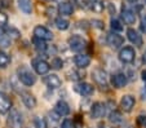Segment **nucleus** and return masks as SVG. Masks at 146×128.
I'll return each instance as SVG.
<instances>
[{"label": "nucleus", "mask_w": 146, "mask_h": 128, "mask_svg": "<svg viewBox=\"0 0 146 128\" xmlns=\"http://www.w3.org/2000/svg\"><path fill=\"white\" fill-rule=\"evenodd\" d=\"M91 23H92V26L100 29V30H102V29H104V22H102V21H100V20H93Z\"/></svg>", "instance_id": "33"}, {"label": "nucleus", "mask_w": 146, "mask_h": 128, "mask_svg": "<svg viewBox=\"0 0 146 128\" xmlns=\"http://www.w3.org/2000/svg\"><path fill=\"white\" fill-rule=\"evenodd\" d=\"M35 124H36V128H45V123L39 119L38 117L35 118Z\"/></svg>", "instance_id": "35"}, {"label": "nucleus", "mask_w": 146, "mask_h": 128, "mask_svg": "<svg viewBox=\"0 0 146 128\" xmlns=\"http://www.w3.org/2000/svg\"><path fill=\"white\" fill-rule=\"evenodd\" d=\"M12 58L8 53H5L4 50H0V69H7L11 64Z\"/></svg>", "instance_id": "23"}, {"label": "nucleus", "mask_w": 146, "mask_h": 128, "mask_svg": "<svg viewBox=\"0 0 146 128\" xmlns=\"http://www.w3.org/2000/svg\"><path fill=\"white\" fill-rule=\"evenodd\" d=\"M121 18H123V21L127 25H133L136 22V13L128 8H125V9L123 8V11H121Z\"/></svg>", "instance_id": "19"}, {"label": "nucleus", "mask_w": 146, "mask_h": 128, "mask_svg": "<svg viewBox=\"0 0 146 128\" xmlns=\"http://www.w3.org/2000/svg\"><path fill=\"white\" fill-rule=\"evenodd\" d=\"M34 36L38 38V39H40V40L48 42V40L53 39V32L48 27H45V26L38 25V26L34 27Z\"/></svg>", "instance_id": "7"}, {"label": "nucleus", "mask_w": 146, "mask_h": 128, "mask_svg": "<svg viewBox=\"0 0 146 128\" xmlns=\"http://www.w3.org/2000/svg\"><path fill=\"white\" fill-rule=\"evenodd\" d=\"M3 7H4V4H3V0H0V9L3 8Z\"/></svg>", "instance_id": "41"}, {"label": "nucleus", "mask_w": 146, "mask_h": 128, "mask_svg": "<svg viewBox=\"0 0 146 128\" xmlns=\"http://www.w3.org/2000/svg\"><path fill=\"white\" fill-rule=\"evenodd\" d=\"M106 114V103L104 102H94L91 106V118L92 119H101Z\"/></svg>", "instance_id": "9"}, {"label": "nucleus", "mask_w": 146, "mask_h": 128, "mask_svg": "<svg viewBox=\"0 0 146 128\" xmlns=\"http://www.w3.org/2000/svg\"><path fill=\"white\" fill-rule=\"evenodd\" d=\"M92 79L94 80V83L101 87H106L108 86V82H109L108 72L104 69H101V67H96V69L92 71Z\"/></svg>", "instance_id": "6"}, {"label": "nucleus", "mask_w": 146, "mask_h": 128, "mask_svg": "<svg viewBox=\"0 0 146 128\" xmlns=\"http://www.w3.org/2000/svg\"><path fill=\"white\" fill-rule=\"evenodd\" d=\"M106 42H108V44L110 45L111 48H114V49H116V48H120L121 45L124 44L123 36H120L119 34L114 32V31L108 35V38H106Z\"/></svg>", "instance_id": "13"}, {"label": "nucleus", "mask_w": 146, "mask_h": 128, "mask_svg": "<svg viewBox=\"0 0 146 128\" xmlns=\"http://www.w3.org/2000/svg\"><path fill=\"white\" fill-rule=\"evenodd\" d=\"M127 38L132 44L136 45V47H141V45H142V36H141L140 32H138L137 30H135V29H132V27L128 29L127 30Z\"/></svg>", "instance_id": "16"}, {"label": "nucleus", "mask_w": 146, "mask_h": 128, "mask_svg": "<svg viewBox=\"0 0 146 128\" xmlns=\"http://www.w3.org/2000/svg\"><path fill=\"white\" fill-rule=\"evenodd\" d=\"M67 43H69L70 49L76 53L83 52V50L87 48V40L83 39L82 36H79V35H74V36H71V38H69Z\"/></svg>", "instance_id": "3"}, {"label": "nucleus", "mask_w": 146, "mask_h": 128, "mask_svg": "<svg viewBox=\"0 0 146 128\" xmlns=\"http://www.w3.org/2000/svg\"><path fill=\"white\" fill-rule=\"evenodd\" d=\"M93 9L96 12H101L102 11V3H96L93 4Z\"/></svg>", "instance_id": "36"}, {"label": "nucleus", "mask_w": 146, "mask_h": 128, "mask_svg": "<svg viewBox=\"0 0 146 128\" xmlns=\"http://www.w3.org/2000/svg\"><path fill=\"white\" fill-rule=\"evenodd\" d=\"M91 57L87 53H78L76 56L74 57V64L76 67L79 69H87L91 65Z\"/></svg>", "instance_id": "12"}, {"label": "nucleus", "mask_w": 146, "mask_h": 128, "mask_svg": "<svg viewBox=\"0 0 146 128\" xmlns=\"http://www.w3.org/2000/svg\"><path fill=\"white\" fill-rule=\"evenodd\" d=\"M136 105V100L132 95H124L120 100V107L124 113H131Z\"/></svg>", "instance_id": "11"}, {"label": "nucleus", "mask_w": 146, "mask_h": 128, "mask_svg": "<svg viewBox=\"0 0 146 128\" xmlns=\"http://www.w3.org/2000/svg\"><path fill=\"white\" fill-rule=\"evenodd\" d=\"M142 61H143V62H145V64H146V52L143 53V56H142Z\"/></svg>", "instance_id": "40"}, {"label": "nucleus", "mask_w": 146, "mask_h": 128, "mask_svg": "<svg viewBox=\"0 0 146 128\" xmlns=\"http://www.w3.org/2000/svg\"><path fill=\"white\" fill-rule=\"evenodd\" d=\"M18 8L25 14H30L33 12V3L31 0H18Z\"/></svg>", "instance_id": "21"}, {"label": "nucleus", "mask_w": 146, "mask_h": 128, "mask_svg": "<svg viewBox=\"0 0 146 128\" xmlns=\"http://www.w3.org/2000/svg\"><path fill=\"white\" fill-rule=\"evenodd\" d=\"M145 3H146V0H145Z\"/></svg>", "instance_id": "44"}, {"label": "nucleus", "mask_w": 146, "mask_h": 128, "mask_svg": "<svg viewBox=\"0 0 146 128\" xmlns=\"http://www.w3.org/2000/svg\"><path fill=\"white\" fill-rule=\"evenodd\" d=\"M31 66H33L35 74H38V75H47L50 70V65L45 60L41 58H34L31 61Z\"/></svg>", "instance_id": "5"}, {"label": "nucleus", "mask_w": 146, "mask_h": 128, "mask_svg": "<svg viewBox=\"0 0 146 128\" xmlns=\"http://www.w3.org/2000/svg\"><path fill=\"white\" fill-rule=\"evenodd\" d=\"M19 95H21V98H22V102L25 103L26 107L29 109H34L36 106V98L33 93L27 92V91H19Z\"/></svg>", "instance_id": "15"}, {"label": "nucleus", "mask_w": 146, "mask_h": 128, "mask_svg": "<svg viewBox=\"0 0 146 128\" xmlns=\"http://www.w3.org/2000/svg\"><path fill=\"white\" fill-rule=\"evenodd\" d=\"M141 78H142L143 82H146V70H143V71L141 72Z\"/></svg>", "instance_id": "39"}, {"label": "nucleus", "mask_w": 146, "mask_h": 128, "mask_svg": "<svg viewBox=\"0 0 146 128\" xmlns=\"http://www.w3.org/2000/svg\"><path fill=\"white\" fill-rule=\"evenodd\" d=\"M75 92H78L80 96L87 97V96L93 95L94 87L92 86V84L87 83V82H80V83H78L76 86H75Z\"/></svg>", "instance_id": "10"}, {"label": "nucleus", "mask_w": 146, "mask_h": 128, "mask_svg": "<svg viewBox=\"0 0 146 128\" xmlns=\"http://www.w3.org/2000/svg\"><path fill=\"white\" fill-rule=\"evenodd\" d=\"M110 26L114 32H120V31H123V25H121V22L119 20H116V18H111Z\"/></svg>", "instance_id": "27"}, {"label": "nucleus", "mask_w": 146, "mask_h": 128, "mask_svg": "<svg viewBox=\"0 0 146 128\" xmlns=\"http://www.w3.org/2000/svg\"><path fill=\"white\" fill-rule=\"evenodd\" d=\"M58 12L62 16H71L72 12H74V7L70 3H67V1H61L58 4Z\"/></svg>", "instance_id": "20"}, {"label": "nucleus", "mask_w": 146, "mask_h": 128, "mask_svg": "<svg viewBox=\"0 0 146 128\" xmlns=\"http://www.w3.org/2000/svg\"><path fill=\"white\" fill-rule=\"evenodd\" d=\"M109 120H110L113 124H121V123H123V115H121V113L114 110V111H111L110 114H109Z\"/></svg>", "instance_id": "24"}, {"label": "nucleus", "mask_w": 146, "mask_h": 128, "mask_svg": "<svg viewBox=\"0 0 146 128\" xmlns=\"http://www.w3.org/2000/svg\"><path fill=\"white\" fill-rule=\"evenodd\" d=\"M54 111L57 113L60 117H66V115L70 114V106L66 101L60 100L54 106Z\"/></svg>", "instance_id": "18"}, {"label": "nucleus", "mask_w": 146, "mask_h": 128, "mask_svg": "<svg viewBox=\"0 0 146 128\" xmlns=\"http://www.w3.org/2000/svg\"><path fill=\"white\" fill-rule=\"evenodd\" d=\"M7 124H8L9 128H23L22 114L16 109H11L8 118H7Z\"/></svg>", "instance_id": "2"}, {"label": "nucleus", "mask_w": 146, "mask_h": 128, "mask_svg": "<svg viewBox=\"0 0 146 128\" xmlns=\"http://www.w3.org/2000/svg\"><path fill=\"white\" fill-rule=\"evenodd\" d=\"M128 1H129V3H136L137 0H128Z\"/></svg>", "instance_id": "42"}, {"label": "nucleus", "mask_w": 146, "mask_h": 128, "mask_svg": "<svg viewBox=\"0 0 146 128\" xmlns=\"http://www.w3.org/2000/svg\"><path fill=\"white\" fill-rule=\"evenodd\" d=\"M137 122L140 125H142L143 128H146V115H140L137 118Z\"/></svg>", "instance_id": "34"}, {"label": "nucleus", "mask_w": 146, "mask_h": 128, "mask_svg": "<svg viewBox=\"0 0 146 128\" xmlns=\"http://www.w3.org/2000/svg\"><path fill=\"white\" fill-rule=\"evenodd\" d=\"M12 109V100L4 92H0V114H7Z\"/></svg>", "instance_id": "14"}, {"label": "nucleus", "mask_w": 146, "mask_h": 128, "mask_svg": "<svg viewBox=\"0 0 146 128\" xmlns=\"http://www.w3.org/2000/svg\"><path fill=\"white\" fill-rule=\"evenodd\" d=\"M61 128H75V123L72 122L71 119H65L64 122H62Z\"/></svg>", "instance_id": "30"}, {"label": "nucleus", "mask_w": 146, "mask_h": 128, "mask_svg": "<svg viewBox=\"0 0 146 128\" xmlns=\"http://www.w3.org/2000/svg\"><path fill=\"white\" fill-rule=\"evenodd\" d=\"M54 25H56V27L61 31H66L67 29L70 27V22L66 20V18H64V17H58V18H56Z\"/></svg>", "instance_id": "22"}, {"label": "nucleus", "mask_w": 146, "mask_h": 128, "mask_svg": "<svg viewBox=\"0 0 146 128\" xmlns=\"http://www.w3.org/2000/svg\"><path fill=\"white\" fill-rule=\"evenodd\" d=\"M140 30L142 31L143 34H146V14H143L141 17V21H140Z\"/></svg>", "instance_id": "31"}, {"label": "nucleus", "mask_w": 146, "mask_h": 128, "mask_svg": "<svg viewBox=\"0 0 146 128\" xmlns=\"http://www.w3.org/2000/svg\"><path fill=\"white\" fill-rule=\"evenodd\" d=\"M11 44H12V40L9 39L5 34H3V35L0 36V49H5V48L11 47Z\"/></svg>", "instance_id": "28"}, {"label": "nucleus", "mask_w": 146, "mask_h": 128, "mask_svg": "<svg viewBox=\"0 0 146 128\" xmlns=\"http://www.w3.org/2000/svg\"><path fill=\"white\" fill-rule=\"evenodd\" d=\"M34 44H35V48L38 52H47L48 50V45L44 40H40L38 38H34Z\"/></svg>", "instance_id": "26"}, {"label": "nucleus", "mask_w": 146, "mask_h": 128, "mask_svg": "<svg viewBox=\"0 0 146 128\" xmlns=\"http://www.w3.org/2000/svg\"><path fill=\"white\" fill-rule=\"evenodd\" d=\"M91 1H96V0H91Z\"/></svg>", "instance_id": "43"}, {"label": "nucleus", "mask_w": 146, "mask_h": 128, "mask_svg": "<svg viewBox=\"0 0 146 128\" xmlns=\"http://www.w3.org/2000/svg\"><path fill=\"white\" fill-rule=\"evenodd\" d=\"M4 34H5V35L8 36L11 40H17V39H19V36H21L19 31L17 30V29H14V27L4 29Z\"/></svg>", "instance_id": "25"}, {"label": "nucleus", "mask_w": 146, "mask_h": 128, "mask_svg": "<svg viewBox=\"0 0 146 128\" xmlns=\"http://www.w3.org/2000/svg\"><path fill=\"white\" fill-rule=\"evenodd\" d=\"M110 83L114 88L116 89H120V88H124L127 86L128 83V78L124 72H116V74H113L110 78Z\"/></svg>", "instance_id": "8"}, {"label": "nucleus", "mask_w": 146, "mask_h": 128, "mask_svg": "<svg viewBox=\"0 0 146 128\" xmlns=\"http://www.w3.org/2000/svg\"><path fill=\"white\" fill-rule=\"evenodd\" d=\"M8 23V17H7L5 13L0 12V26H4Z\"/></svg>", "instance_id": "32"}, {"label": "nucleus", "mask_w": 146, "mask_h": 128, "mask_svg": "<svg viewBox=\"0 0 146 128\" xmlns=\"http://www.w3.org/2000/svg\"><path fill=\"white\" fill-rule=\"evenodd\" d=\"M17 78L26 87H31L36 83V74L27 66H19L17 69Z\"/></svg>", "instance_id": "1"}, {"label": "nucleus", "mask_w": 146, "mask_h": 128, "mask_svg": "<svg viewBox=\"0 0 146 128\" xmlns=\"http://www.w3.org/2000/svg\"><path fill=\"white\" fill-rule=\"evenodd\" d=\"M58 117H60V115H58L56 111H53V114L50 113V119H53L54 122H57V120H58Z\"/></svg>", "instance_id": "37"}, {"label": "nucleus", "mask_w": 146, "mask_h": 128, "mask_svg": "<svg viewBox=\"0 0 146 128\" xmlns=\"http://www.w3.org/2000/svg\"><path fill=\"white\" fill-rule=\"evenodd\" d=\"M50 67L54 70H61L62 67H64V61L61 58H58V57H54V58H52V62H50Z\"/></svg>", "instance_id": "29"}, {"label": "nucleus", "mask_w": 146, "mask_h": 128, "mask_svg": "<svg viewBox=\"0 0 146 128\" xmlns=\"http://www.w3.org/2000/svg\"><path fill=\"white\" fill-rule=\"evenodd\" d=\"M119 60L123 64H132L136 60V50L131 45H125L119 50Z\"/></svg>", "instance_id": "4"}, {"label": "nucleus", "mask_w": 146, "mask_h": 128, "mask_svg": "<svg viewBox=\"0 0 146 128\" xmlns=\"http://www.w3.org/2000/svg\"><path fill=\"white\" fill-rule=\"evenodd\" d=\"M44 83L47 84L49 88L52 89H57L61 87L62 84V80L60 79V76L57 74H48L47 76H44Z\"/></svg>", "instance_id": "17"}, {"label": "nucleus", "mask_w": 146, "mask_h": 128, "mask_svg": "<svg viewBox=\"0 0 146 128\" xmlns=\"http://www.w3.org/2000/svg\"><path fill=\"white\" fill-rule=\"evenodd\" d=\"M109 12H110L111 16H113V14H115V7H114L113 4H109Z\"/></svg>", "instance_id": "38"}]
</instances>
